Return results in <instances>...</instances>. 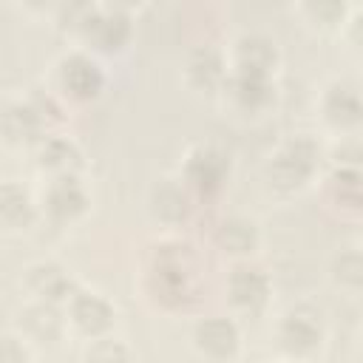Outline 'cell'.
I'll return each mask as SVG.
<instances>
[{"mask_svg": "<svg viewBox=\"0 0 363 363\" xmlns=\"http://www.w3.org/2000/svg\"><path fill=\"white\" fill-rule=\"evenodd\" d=\"M136 286L159 312H184L199 303L204 289V264L196 244L179 233L150 238L139 258Z\"/></svg>", "mask_w": 363, "mask_h": 363, "instance_id": "cell-1", "label": "cell"}, {"mask_svg": "<svg viewBox=\"0 0 363 363\" xmlns=\"http://www.w3.org/2000/svg\"><path fill=\"white\" fill-rule=\"evenodd\" d=\"M323 162H326L323 145L312 133L298 130V133L284 136L269 150V156L261 164V176L269 193L289 199V196L303 193L320 176Z\"/></svg>", "mask_w": 363, "mask_h": 363, "instance_id": "cell-2", "label": "cell"}, {"mask_svg": "<svg viewBox=\"0 0 363 363\" xmlns=\"http://www.w3.org/2000/svg\"><path fill=\"white\" fill-rule=\"evenodd\" d=\"M329 337L326 315L312 301L289 303L272 323V346L284 360L312 363L323 354Z\"/></svg>", "mask_w": 363, "mask_h": 363, "instance_id": "cell-3", "label": "cell"}, {"mask_svg": "<svg viewBox=\"0 0 363 363\" xmlns=\"http://www.w3.org/2000/svg\"><path fill=\"white\" fill-rule=\"evenodd\" d=\"M48 85L62 96L65 105H91L102 96L108 85V71L96 54L71 45L51 62Z\"/></svg>", "mask_w": 363, "mask_h": 363, "instance_id": "cell-4", "label": "cell"}, {"mask_svg": "<svg viewBox=\"0 0 363 363\" xmlns=\"http://www.w3.org/2000/svg\"><path fill=\"white\" fill-rule=\"evenodd\" d=\"M136 34L133 11L125 3H91V11L74 37L79 48L102 57H119Z\"/></svg>", "mask_w": 363, "mask_h": 363, "instance_id": "cell-5", "label": "cell"}, {"mask_svg": "<svg viewBox=\"0 0 363 363\" xmlns=\"http://www.w3.org/2000/svg\"><path fill=\"white\" fill-rule=\"evenodd\" d=\"M179 179L199 199H216L227 190L233 176V153L218 142H193L179 162Z\"/></svg>", "mask_w": 363, "mask_h": 363, "instance_id": "cell-6", "label": "cell"}, {"mask_svg": "<svg viewBox=\"0 0 363 363\" xmlns=\"http://www.w3.org/2000/svg\"><path fill=\"white\" fill-rule=\"evenodd\" d=\"M320 125L332 136L363 133V85L352 77H332L315 96Z\"/></svg>", "mask_w": 363, "mask_h": 363, "instance_id": "cell-7", "label": "cell"}, {"mask_svg": "<svg viewBox=\"0 0 363 363\" xmlns=\"http://www.w3.org/2000/svg\"><path fill=\"white\" fill-rule=\"evenodd\" d=\"M190 349L204 363H235L244 349V332L233 312H207L190 323Z\"/></svg>", "mask_w": 363, "mask_h": 363, "instance_id": "cell-8", "label": "cell"}, {"mask_svg": "<svg viewBox=\"0 0 363 363\" xmlns=\"http://www.w3.org/2000/svg\"><path fill=\"white\" fill-rule=\"evenodd\" d=\"M224 301L235 318H258L272 301V278L255 261H235L224 278Z\"/></svg>", "mask_w": 363, "mask_h": 363, "instance_id": "cell-9", "label": "cell"}, {"mask_svg": "<svg viewBox=\"0 0 363 363\" xmlns=\"http://www.w3.org/2000/svg\"><path fill=\"white\" fill-rule=\"evenodd\" d=\"M40 213L54 227H71L82 221L91 213V187L85 184V176L71 179H45L37 190Z\"/></svg>", "mask_w": 363, "mask_h": 363, "instance_id": "cell-10", "label": "cell"}, {"mask_svg": "<svg viewBox=\"0 0 363 363\" xmlns=\"http://www.w3.org/2000/svg\"><path fill=\"white\" fill-rule=\"evenodd\" d=\"M62 309H65L68 332H74L82 340H94V337L111 335L113 326H116V318H119L113 301L102 289L85 286V284H79V289L68 298V303Z\"/></svg>", "mask_w": 363, "mask_h": 363, "instance_id": "cell-11", "label": "cell"}, {"mask_svg": "<svg viewBox=\"0 0 363 363\" xmlns=\"http://www.w3.org/2000/svg\"><path fill=\"white\" fill-rule=\"evenodd\" d=\"M230 77V60L227 45H218L213 40L193 43L182 57V79L190 91L218 96L224 82Z\"/></svg>", "mask_w": 363, "mask_h": 363, "instance_id": "cell-12", "label": "cell"}, {"mask_svg": "<svg viewBox=\"0 0 363 363\" xmlns=\"http://www.w3.org/2000/svg\"><path fill=\"white\" fill-rule=\"evenodd\" d=\"M20 289L28 301L65 306L68 298L79 289V281L68 264L45 255V258H37L20 269Z\"/></svg>", "mask_w": 363, "mask_h": 363, "instance_id": "cell-13", "label": "cell"}, {"mask_svg": "<svg viewBox=\"0 0 363 363\" xmlns=\"http://www.w3.org/2000/svg\"><path fill=\"white\" fill-rule=\"evenodd\" d=\"M193 207H196V196L179 179V173L153 179L147 193H145V213H147V218L156 227H164L167 233L184 227L190 221V216H193Z\"/></svg>", "mask_w": 363, "mask_h": 363, "instance_id": "cell-14", "label": "cell"}, {"mask_svg": "<svg viewBox=\"0 0 363 363\" xmlns=\"http://www.w3.org/2000/svg\"><path fill=\"white\" fill-rule=\"evenodd\" d=\"M218 99L235 116L258 119V116H267L278 105V82H275V77H255V74L230 71Z\"/></svg>", "mask_w": 363, "mask_h": 363, "instance_id": "cell-15", "label": "cell"}, {"mask_svg": "<svg viewBox=\"0 0 363 363\" xmlns=\"http://www.w3.org/2000/svg\"><path fill=\"white\" fill-rule=\"evenodd\" d=\"M0 133H3V142L6 147H14V150H34L48 133H54L48 128V122L40 116V111L31 105V99L23 94H11L3 99V108H0Z\"/></svg>", "mask_w": 363, "mask_h": 363, "instance_id": "cell-16", "label": "cell"}, {"mask_svg": "<svg viewBox=\"0 0 363 363\" xmlns=\"http://www.w3.org/2000/svg\"><path fill=\"white\" fill-rule=\"evenodd\" d=\"M227 60H230V71L275 77L281 65V48L267 31L247 28L227 43Z\"/></svg>", "mask_w": 363, "mask_h": 363, "instance_id": "cell-17", "label": "cell"}, {"mask_svg": "<svg viewBox=\"0 0 363 363\" xmlns=\"http://www.w3.org/2000/svg\"><path fill=\"white\" fill-rule=\"evenodd\" d=\"M261 241H264L261 224L247 213H224L210 230L213 250L230 258V264L255 258L261 250Z\"/></svg>", "mask_w": 363, "mask_h": 363, "instance_id": "cell-18", "label": "cell"}, {"mask_svg": "<svg viewBox=\"0 0 363 363\" xmlns=\"http://www.w3.org/2000/svg\"><path fill=\"white\" fill-rule=\"evenodd\" d=\"M31 164L40 173L43 182L45 179L82 176L85 173V150L74 136H68L62 130H54L31 150Z\"/></svg>", "mask_w": 363, "mask_h": 363, "instance_id": "cell-19", "label": "cell"}, {"mask_svg": "<svg viewBox=\"0 0 363 363\" xmlns=\"http://www.w3.org/2000/svg\"><path fill=\"white\" fill-rule=\"evenodd\" d=\"M31 346H54L68 335V320L65 309L57 303H43V301H23L20 309L14 312V326Z\"/></svg>", "mask_w": 363, "mask_h": 363, "instance_id": "cell-20", "label": "cell"}, {"mask_svg": "<svg viewBox=\"0 0 363 363\" xmlns=\"http://www.w3.org/2000/svg\"><path fill=\"white\" fill-rule=\"evenodd\" d=\"M43 221L37 193L20 179H6L0 184V224L6 233H28Z\"/></svg>", "mask_w": 363, "mask_h": 363, "instance_id": "cell-21", "label": "cell"}, {"mask_svg": "<svg viewBox=\"0 0 363 363\" xmlns=\"http://www.w3.org/2000/svg\"><path fill=\"white\" fill-rule=\"evenodd\" d=\"M323 204L343 218H363V170L329 167L320 179Z\"/></svg>", "mask_w": 363, "mask_h": 363, "instance_id": "cell-22", "label": "cell"}, {"mask_svg": "<svg viewBox=\"0 0 363 363\" xmlns=\"http://www.w3.org/2000/svg\"><path fill=\"white\" fill-rule=\"evenodd\" d=\"M326 275L332 286L343 292H360L363 289V244L337 247L326 261Z\"/></svg>", "mask_w": 363, "mask_h": 363, "instance_id": "cell-23", "label": "cell"}, {"mask_svg": "<svg viewBox=\"0 0 363 363\" xmlns=\"http://www.w3.org/2000/svg\"><path fill=\"white\" fill-rule=\"evenodd\" d=\"M349 9L352 6L343 3V0H303V3H295V14L303 20V26H309L312 31H320V34H332V31L340 34Z\"/></svg>", "mask_w": 363, "mask_h": 363, "instance_id": "cell-24", "label": "cell"}, {"mask_svg": "<svg viewBox=\"0 0 363 363\" xmlns=\"http://www.w3.org/2000/svg\"><path fill=\"white\" fill-rule=\"evenodd\" d=\"M79 363H136L133 346L119 335H102L82 343Z\"/></svg>", "mask_w": 363, "mask_h": 363, "instance_id": "cell-25", "label": "cell"}, {"mask_svg": "<svg viewBox=\"0 0 363 363\" xmlns=\"http://www.w3.org/2000/svg\"><path fill=\"white\" fill-rule=\"evenodd\" d=\"M323 156H326L329 167L363 170V133L332 136V142L323 147Z\"/></svg>", "mask_w": 363, "mask_h": 363, "instance_id": "cell-26", "label": "cell"}, {"mask_svg": "<svg viewBox=\"0 0 363 363\" xmlns=\"http://www.w3.org/2000/svg\"><path fill=\"white\" fill-rule=\"evenodd\" d=\"M91 3H94V0H82V3H60V6H54V26H57L62 34H68V37L74 40V37L79 34V28H82L88 11H91Z\"/></svg>", "mask_w": 363, "mask_h": 363, "instance_id": "cell-27", "label": "cell"}, {"mask_svg": "<svg viewBox=\"0 0 363 363\" xmlns=\"http://www.w3.org/2000/svg\"><path fill=\"white\" fill-rule=\"evenodd\" d=\"M0 363H34V346L17 329H6L0 337Z\"/></svg>", "mask_w": 363, "mask_h": 363, "instance_id": "cell-28", "label": "cell"}, {"mask_svg": "<svg viewBox=\"0 0 363 363\" xmlns=\"http://www.w3.org/2000/svg\"><path fill=\"white\" fill-rule=\"evenodd\" d=\"M340 37H343V43H346L354 54L363 57V3L349 9L346 23H343V28H340Z\"/></svg>", "mask_w": 363, "mask_h": 363, "instance_id": "cell-29", "label": "cell"}, {"mask_svg": "<svg viewBox=\"0 0 363 363\" xmlns=\"http://www.w3.org/2000/svg\"><path fill=\"white\" fill-rule=\"evenodd\" d=\"M275 363H301V360H284V357H278Z\"/></svg>", "mask_w": 363, "mask_h": 363, "instance_id": "cell-30", "label": "cell"}, {"mask_svg": "<svg viewBox=\"0 0 363 363\" xmlns=\"http://www.w3.org/2000/svg\"><path fill=\"white\" fill-rule=\"evenodd\" d=\"M360 346H363V337H360Z\"/></svg>", "mask_w": 363, "mask_h": 363, "instance_id": "cell-31", "label": "cell"}]
</instances>
